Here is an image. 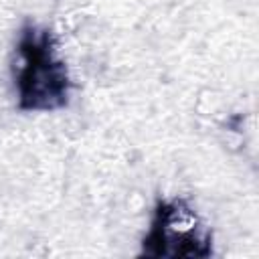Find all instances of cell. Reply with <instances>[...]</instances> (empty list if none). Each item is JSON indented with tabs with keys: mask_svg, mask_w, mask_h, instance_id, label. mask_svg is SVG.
Returning <instances> with one entry per match:
<instances>
[{
	"mask_svg": "<svg viewBox=\"0 0 259 259\" xmlns=\"http://www.w3.org/2000/svg\"><path fill=\"white\" fill-rule=\"evenodd\" d=\"M12 79L20 111H55L69 103L71 79L49 28L30 22L20 28Z\"/></svg>",
	"mask_w": 259,
	"mask_h": 259,
	"instance_id": "obj_1",
	"label": "cell"
},
{
	"mask_svg": "<svg viewBox=\"0 0 259 259\" xmlns=\"http://www.w3.org/2000/svg\"><path fill=\"white\" fill-rule=\"evenodd\" d=\"M146 257H208L212 255V233L202 217L184 198L160 200L148 233L142 239Z\"/></svg>",
	"mask_w": 259,
	"mask_h": 259,
	"instance_id": "obj_2",
	"label": "cell"
}]
</instances>
